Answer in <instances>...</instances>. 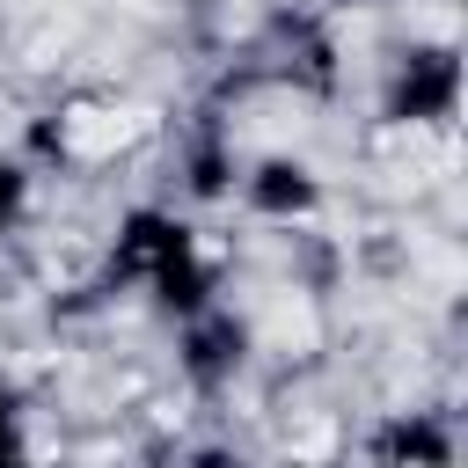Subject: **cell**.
<instances>
[{
  "instance_id": "9c48e42d",
  "label": "cell",
  "mask_w": 468,
  "mask_h": 468,
  "mask_svg": "<svg viewBox=\"0 0 468 468\" xmlns=\"http://www.w3.org/2000/svg\"><path fill=\"white\" fill-rule=\"evenodd\" d=\"M336 7H388V0H336Z\"/></svg>"
},
{
  "instance_id": "8992f818",
  "label": "cell",
  "mask_w": 468,
  "mask_h": 468,
  "mask_svg": "<svg viewBox=\"0 0 468 468\" xmlns=\"http://www.w3.org/2000/svg\"><path fill=\"white\" fill-rule=\"evenodd\" d=\"M234 176H241V154L227 139H197L183 154V197L190 205H212V197H234Z\"/></svg>"
},
{
  "instance_id": "7a4b0ae2",
  "label": "cell",
  "mask_w": 468,
  "mask_h": 468,
  "mask_svg": "<svg viewBox=\"0 0 468 468\" xmlns=\"http://www.w3.org/2000/svg\"><path fill=\"white\" fill-rule=\"evenodd\" d=\"M461 110V51L453 44H410L380 80V117L402 132H439Z\"/></svg>"
},
{
  "instance_id": "5b68a950",
  "label": "cell",
  "mask_w": 468,
  "mask_h": 468,
  "mask_svg": "<svg viewBox=\"0 0 468 468\" xmlns=\"http://www.w3.org/2000/svg\"><path fill=\"white\" fill-rule=\"evenodd\" d=\"M366 453H373V461H410V468H446V461L461 453V439H453L431 410H402V417H388V424L366 439Z\"/></svg>"
},
{
  "instance_id": "6da1fadb",
  "label": "cell",
  "mask_w": 468,
  "mask_h": 468,
  "mask_svg": "<svg viewBox=\"0 0 468 468\" xmlns=\"http://www.w3.org/2000/svg\"><path fill=\"white\" fill-rule=\"evenodd\" d=\"M102 278L124 285V292H139L168 322H183V314H197V307L219 300V263H212L205 234L176 205H132V212H117L110 249H102Z\"/></svg>"
},
{
  "instance_id": "ba28073f",
  "label": "cell",
  "mask_w": 468,
  "mask_h": 468,
  "mask_svg": "<svg viewBox=\"0 0 468 468\" xmlns=\"http://www.w3.org/2000/svg\"><path fill=\"white\" fill-rule=\"evenodd\" d=\"M29 453V410H22V388L0 373V461H22Z\"/></svg>"
},
{
  "instance_id": "52a82bcc",
  "label": "cell",
  "mask_w": 468,
  "mask_h": 468,
  "mask_svg": "<svg viewBox=\"0 0 468 468\" xmlns=\"http://www.w3.org/2000/svg\"><path fill=\"white\" fill-rule=\"evenodd\" d=\"M29 205H37V168H29L22 154H0V241L22 234Z\"/></svg>"
},
{
  "instance_id": "3957f363",
  "label": "cell",
  "mask_w": 468,
  "mask_h": 468,
  "mask_svg": "<svg viewBox=\"0 0 468 468\" xmlns=\"http://www.w3.org/2000/svg\"><path fill=\"white\" fill-rule=\"evenodd\" d=\"M249 322L234 314V307H197V314H183L176 322V366H183V380L197 388V395H219V388H234L241 380V366H249Z\"/></svg>"
},
{
  "instance_id": "277c9868",
  "label": "cell",
  "mask_w": 468,
  "mask_h": 468,
  "mask_svg": "<svg viewBox=\"0 0 468 468\" xmlns=\"http://www.w3.org/2000/svg\"><path fill=\"white\" fill-rule=\"evenodd\" d=\"M234 197H241V212H256L263 227H307V219L322 212V176H314V161H300V154H256V161H241Z\"/></svg>"
}]
</instances>
